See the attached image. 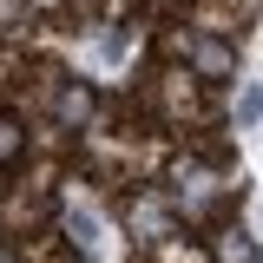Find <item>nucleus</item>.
<instances>
[{
  "instance_id": "obj_1",
  "label": "nucleus",
  "mask_w": 263,
  "mask_h": 263,
  "mask_svg": "<svg viewBox=\"0 0 263 263\" xmlns=\"http://www.w3.org/2000/svg\"><path fill=\"white\" fill-rule=\"evenodd\" d=\"M171 204H178L184 217L217 211V171H204V164H178V171H171Z\"/></svg>"
},
{
  "instance_id": "obj_2",
  "label": "nucleus",
  "mask_w": 263,
  "mask_h": 263,
  "mask_svg": "<svg viewBox=\"0 0 263 263\" xmlns=\"http://www.w3.org/2000/svg\"><path fill=\"white\" fill-rule=\"evenodd\" d=\"M184 53H191V72H197V79H230V72H237V53H230L224 40H211V33L184 40Z\"/></svg>"
},
{
  "instance_id": "obj_3",
  "label": "nucleus",
  "mask_w": 263,
  "mask_h": 263,
  "mask_svg": "<svg viewBox=\"0 0 263 263\" xmlns=\"http://www.w3.org/2000/svg\"><path fill=\"white\" fill-rule=\"evenodd\" d=\"M53 112H60V125H86V119H92V86H79V79L60 86V105H53Z\"/></svg>"
},
{
  "instance_id": "obj_4",
  "label": "nucleus",
  "mask_w": 263,
  "mask_h": 263,
  "mask_svg": "<svg viewBox=\"0 0 263 263\" xmlns=\"http://www.w3.org/2000/svg\"><path fill=\"white\" fill-rule=\"evenodd\" d=\"M20 152H27V125L0 112V171H7V164H20Z\"/></svg>"
},
{
  "instance_id": "obj_5",
  "label": "nucleus",
  "mask_w": 263,
  "mask_h": 263,
  "mask_svg": "<svg viewBox=\"0 0 263 263\" xmlns=\"http://www.w3.org/2000/svg\"><path fill=\"white\" fill-rule=\"evenodd\" d=\"M217 263H257V243L243 230H230V237H217Z\"/></svg>"
},
{
  "instance_id": "obj_6",
  "label": "nucleus",
  "mask_w": 263,
  "mask_h": 263,
  "mask_svg": "<svg viewBox=\"0 0 263 263\" xmlns=\"http://www.w3.org/2000/svg\"><path fill=\"white\" fill-rule=\"evenodd\" d=\"M237 119H243V125H257V119H263V92H257V86H243V99H237Z\"/></svg>"
},
{
  "instance_id": "obj_7",
  "label": "nucleus",
  "mask_w": 263,
  "mask_h": 263,
  "mask_svg": "<svg viewBox=\"0 0 263 263\" xmlns=\"http://www.w3.org/2000/svg\"><path fill=\"white\" fill-rule=\"evenodd\" d=\"M0 263H7V250H0Z\"/></svg>"
}]
</instances>
